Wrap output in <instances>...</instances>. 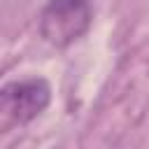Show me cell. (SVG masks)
I'll return each instance as SVG.
<instances>
[{
	"label": "cell",
	"instance_id": "1",
	"mask_svg": "<svg viewBox=\"0 0 149 149\" xmlns=\"http://www.w3.org/2000/svg\"><path fill=\"white\" fill-rule=\"evenodd\" d=\"M93 21L88 0H47L40 14V33L44 42L56 49H65L81 40Z\"/></svg>",
	"mask_w": 149,
	"mask_h": 149
},
{
	"label": "cell",
	"instance_id": "2",
	"mask_svg": "<svg viewBox=\"0 0 149 149\" xmlns=\"http://www.w3.org/2000/svg\"><path fill=\"white\" fill-rule=\"evenodd\" d=\"M51 100V86L42 77L12 81L0 88V133L37 119Z\"/></svg>",
	"mask_w": 149,
	"mask_h": 149
}]
</instances>
